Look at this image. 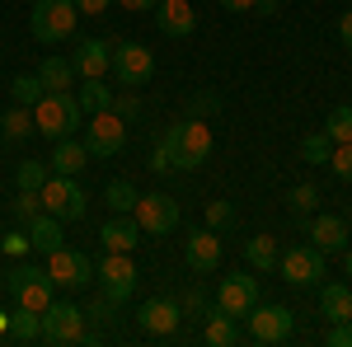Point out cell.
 Segmentation results:
<instances>
[{
	"instance_id": "obj_1",
	"label": "cell",
	"mask_w": 352,
	"mask_h": 347,
	"mask_svg": "<svg viewBox=\"0 0 352 347\" xmlns=\"http://www.w3.org/2000/svg\"><path fill=\"white\" fill-rule=\"evenodd\" d=\"M33 127L47 141H61V136H76V127H85V108L71 89H47L38 104H33Z\"/></svg>"
},
{
	"instance_id": "obj_2",
	"label": "cell",
	"mask_w": 352,
	"mask_h": 347,
	"mask_svg": "<svg viewBox=\"0 0 352 347\" xmlns=\"http://www.w3.org/2000/svg\"><path fill=\"white\" fill-rule=\"evenodd\" d=\"M76 0H33V14H28V33L43 43V47H56V43H71L76 38Z\"/></svg>"
},
{
	"instance_id": "obj_3",
	"label": "cell",
	"mask_w": 352,
	"mask_h": 347,
	"mask_svg": "<svg viewBox=\"0 0 352 347\" xmlns=\"http://www.w3.org/2000/svg\"><path fill=\"white\" fill-rule=\"evenodd\" d=\"M244 320H249V338L263 347H277V343L296 338V310H287V305H254Z\"/></svg>"
},
{
	"instance_id": "obj_4",
	"label": "cell",
	"mask_w": 352,
	"mask_h": 347,
	"mask_svg": "<svg viewBox=\"0 0 352 347\" xmlns=\"http://www.w3.org/2000/svg\"><path fill=\"white\" fill-rule=\"evenodd\" d=\"M38 197H43V212H52L56 221H80L85 207H89V197H85V188L71 179V174H52L47 183L38 188Z\"/></svg>"
},
{
	"instance_id": "obj_5",
	"label": "cell",
	"mask_w": 352,
	"mask_h": 347,
	"mask_svg": "<svg viewBox=\"0 0 352 347\" xmlns=\"http://www.w3.org/2000/svg\"><path fill=\"white\" fill-rule=\"evenodd\" d=\"M43 272L52 277V287H61V291H80V287L94 282V263L85 258L80 249H66V244L47 254V267Z\"/></svg>"
},
{
	"instance_id": "obj_6",
	"label": "cell",
	"mask_w": 352,
	"mask_h": 347,
	"mask_svg": "<svg viewBox=\"0 0 352 347\" xmlns=\"http://www.w3.org/2000/svg\"><path fill=\"white\" fill-rule=\"evenodd\" d=\"M277 272H282L287 287H320V277H324V254H320L315 244H296V249L277 254Z\"/></svg>"
},
{
	"instance_id": "obj_7",
	"label": "cell",
	"mask_w": 352,
	"mask_h": 347,
	"mask_svg": "<svg viewBox=\"0 0 352 347\" xmlns=\"http://www.w3.org/2000/svg\"><path fill=\"white\" fill-rule=\"evenodd\" d=\"M127 146V122L118 113H89V127H85V150L99 155V160H113L118 150Z\"/></svg>"
},
{
	"instance_id": "obj_8",
	"label": "cell",
	"mask_w": 352,
	"mask_h": 347,
	"mask_svg": "<svg viewBox=\"0 0 352 347\" xmlns=\"http://www.w3.org/2000/svg\"><path fill=\"white\" fill-rule=\"evenodd\" d=\"M132 216H136V225H141V235H169L179 225V202L169 192H141Z\"/></svg>"
},
{
	"instance_id": "obj_9",
	"label": "cell",
	"mask_w": 352,
	"mask_h": 347,
	"mask_svg": "<svg viewBox=\"0 0 352 347\" xmlns=\"http://www.w3.org/2000/svg\"><path fill=\"white\" fill-rule=\"evenodd\" d=\"M113 76H118L122 89H141V85L155 76L151 47H141V43H118V47H113Z\"/></svg>"
},
{
	"instance_id": "obj_10",
	"label": "cell",
	"mask_w": 352,
	"mask_h": 347,
	"mask_svg": "<svg viewBox=\"0 0 352 347\" xmlns=\"http://www.w3.org/2000/svg\"><path fill=\"white\" fill-rule=\"evenodd\" d=\"M258 305V277H249V272H226L217 287V310H226L230 320H240Z\"/></svg>"
},
{
	"instance_id": "obj_11",
	"label": "cell",
	"mask_w": 352,
	"mask_h": 347,
	"mask_svg": "<svg viewBox=\"0 0 352 347\" xmlns=\"http://www.w3.org/2000/svg\"><path fill=\"white\" fill-rule=\"evenodd\" d=\"M85 338V310L71 300H52L43 310V343H80Z\"/></svg>"
},
{
	"instance_id": "obj_12",
	"label": "cell",
	"mask_w": 352,
	"mask_h": 347,
	"mask_svg": "<svg viewBox=\"0 0 352 347\" xmlns=\"http://www.w3.org/2000/svg\"><path fill=\"white\" fill-rule=\"evenodd\" d=\"M94 277L104 282V291L122 305V300H132L136 291V263H132V254H113V249H104V263L94 267Z\"/></svg>"
},
{
	"instance_id": "obj_13",
	"label": "cell",
	"mask_w": 352,
	"mask_h": 347,
	"mask_svg": "<svg viewBox=\"0 0 352 347\" xmlns=\"http://www.w3.org/2000/svg\"><path fill=\"white\" fill-rule=\"evenodd\" d=\"M136 324H141V333H151V338H169V333H179L184 310H179L174 295H155V300H146V305L136 310Z\"/></svg>"
},
{
	"instance_id": "obj_14",
	"label": "cell",
	"mask_w": 352,
	"mask_h": 347,
	"mask_svg": "<svg viewBox=\"0 0 352 347\" xmlns=\"http://www.w3.org/2000/svg\"><path fill=\"white\" fill-rule=\"evenodd\" d=\"M71 66H76L80 80L109 76V71H113V43H104V38H80V43H76V56H71Z\"/></svg>"
},
{
	"instance_id": "obj_15",
	"label": "cell",
	"mask_w": 352,
	"mask_h": 347,
	"mask_svg": "<svg viewBox=\"0 0 352 347\" xmlns=\"http://www.w3.org/2000/svg\"><path fill=\"white\" fill-rule=\"evenodd\" d=\"M348 216H310V230H305V240L315 244L320 254H343L348 249Z\"/></svg>"
},
{
	"instance_id": "obj_16",
	"label": "cell",
	"mask_w": 352,
	"mask_h": 347,
	"mask_svg": "<svg viewBox=\"0 0 352 347\" xmlns=\"http://www.w3.org/2000/svg\"><path fill=\"white\" fill-rule=\"evenodd\" d=\"M179 127V155H184V169H197V164L212 155V127L202 117H188V122H174Z\"/></svg>"
},
{
	"instance_id": "obj_17",
	"label": "cell",
	"mask_w": 352,
	"mask_h": 347,
	"mask_svg": "<svg viewBox=\"0 0 352 347\" xmlns=\"http://www.w3.org/2000/svg\"><path fill=\"white\" fill-rule=\"evenodd\" d=\"M188 267L197 277H212L221 267V235L207 225V230H192L188 235Z\"/></svg>"
},
{
	"instance_id": "obj_18",
	"label": "cell",
	"mask_w": 352,
	"mask_h": 347,
	"mask_svg": "<svg viewBox=\"0 0 352 347\" xmlns=\"http://www.w3.org/2000/svg\"><path fill=\"white\" fill-rule=\"evenodd\" d=\"M99 244L113 249V254H132L136 244H141V225H136V216H109L104 230H99Z\"/></svg>"
},
{
	"instance_id": "obj_19",
	"label": "cell",
	"mask_w": 352,
	"mask_h": 347,
	"mask_svg": "<svg viewBox=\"0 0 352 347\" xmlns=\"http://www.w3.org/2000/svg\"><path fill=\"white\" fill-rule=\"evenodd\" d=\"M155 24H160L169 38H188L192 28H197V14H192L188 0H160V5H155Z\"/></svg>"
},
{
	"instance_id": "obj_20",
	"label": "cell",
	"mask_w": 352,
	"mask_h": 347,
	"mask_svg": "<svg viewBox=\"0 0 352 347\" xmlns=\"http://www.w3.org/2000/svg\"><path fill=\"white\" fill-rule=\"evenodd\" d=\"M28 249L33 254H52V249H61V221H56L52 212H38L33 221H28Z\"/></svg>"
},
{
	"instance_id": "obj_21",
	"label": "cell",
	"mask_w": 352,
	"mask_h": 347,
	"mask_svg": "<svg viewBox=\"0 0 352 347\" xmlns=\"http://www.w3.org/2000/svg\"><path fill=\"white\" fill-rule=\"evenodd\" d=\"M47 164H52V174H71L76 179L85 164H89V150H85V141H76V136H61L52 146V160Z\"/></svg>"
},
{
	"instance_id": "obj_22",
	"label": "cell",
	"mask_w": 352,
	"mask_h": 347,
	"mask_svg": "<svg viewBox=\"0 0 352 347\" xmlns=\"http://www.w3.org/2000/svg\"><path fill=\"white\" fill-rule=\"evenodd\" d=\"M320 310H324V320H352V282H329L320 287Z\"/></svg>"
},
{
	"instance_id": "obj_23",
	"label": "cell",
	"mask_w": 352,
	"mask_h": 347,
	"mask_svg": "<svg viewBox=\"0 0 352 347\" xmlns=\"http://www.w3.org/2000/svg\"><path fill=\"white\" fill-rule=\"evenodd\" d=\"M33 132H38V127H33V108L14 104L10 113H0V141H5V146H14V141H28Z\"/></svg>"
},
{
	"instance_id": "obj_24",
	"label": "cell",
	"mask_w": 352,
	"mask_h": 347,
	"mask_svg": "<svg viewBox=\"0 0 352 347\" xmlns=\"http://www.w3.org/2000/svg\"><path fill=\"white\" fill-rule=\"evenodd\" d=\"M14 300H19L24 310H38V315H43V310H47V305L56 300V287H52V277H47V272H38L33 282H24V287L14 291Z\"/></svg>"
},
{
	"instance_id": "obj_25",
	"label": "cell",
	"mask_w": 352,
	"mask_h": 347,
	"mask_svg": "<svg viewBox=\"0 0 352 347\" xmlns=\"http://www.w3.org/2000/svg\"><path fill=\"white\" fill-rule=\"evenodd\" d=\"M151 169H160V174L184 169V155H179V127H164V136L155 141V150H151Z\"/></svg>"
},
{
	"instance_id": "obj_26",
	"label": "cell",
	"mask_w": 352,
	"mask_h": 347,
	"mask_svg": "<svg viewBox=\"0 0 352 347\" xmlns=\"http://www.w3.org/2000/svg\"><path fill=\"white\" fill-rule=\"evenodd\" d=\"M38 80H43V89H71L76 85V66L66 56H43L38 61Z\"/></svg>"
},
{
	"instance_id": "obj_27",
	"label": "cell",
	"mask_w": 352,
	"mask_h": 347,
	"mask_svg": "<svg viewBox=\"0 0 352 347\" xmlns=\"http://www.w3.org/2000/svg\"><path fill=\"white\" fill-rule=\"evenodd\" d=\"M202 343L207 347H230V343H240V328H235V320H230L226 310H212V315H207V328H202Z\"/></svg>"
},
{
	"instance_id": "obj_28",
	"label": "cell",
	"mask_w": 352,
	"mask_h": 347,
	"mask_svg": "<svg viewBox=\"0 0 352 347\" xmlns=\"http://www.w3.org/2000/svg\"><path fill=\"white\" fill-rule=\"evenodd\" d=\"M277 240L272 235H254V240L244 244V258H249V267H258V272H268V267H277Z\"/></svg>"
},
{
	"instance_id": "obj_29",
	"label": "cell",
	"mask_w": 352,
	"mask_h": 347,
	"mask_svg": "<svg viewBox=\"0 0 352 347\" xmlns=\"http://www.w3.org/2000/svg\"><path fill=\"white\" fill-rule=\"evenodd\" d=\"M76 99H80L85 113H109V108H113V89L104 85V76H94V80L80 85V94H76Z\"/></svg>"
},
{
	"instance_id": "obj_30",
	"label": "cell",
	"mask_w": 352,
	"mask_h": 347,
	"mask_svg": "<svg viewBox=\"0 0 352 347\" xmlns=\"http://www.w3.org/2000/svg\"><path fill=\"white\" fill-rule=\"evenodd\" d=\"M136 197H141V192H136L127 179H113V183L104 188V202H109V212H113V216H132Z\"/></svg>"
},
{
	"instance_id": "obj_31",
	"label": "cell",
	"mask_w": 352,
	"mask_h": 347,
	"mask_svg": "<svg viewBox=\"0 0 352 347\" xmlns=\"http://www.w3.org/2000/svg\"><path fill=\"white\" fill-rule=\"evenodd\" d=\"M320 132L333 141V146H343V141H352V104H338L333 113L324 117V127Z\"/></svg>"
},
{
	"instance_id": "obj_32",
	"label": "cell",
	"mask_w": 352,
	"mask_h": 347,
	"mask_svg": "<svg viewBox=\"0 0 352 347\" xmlns=\"http://www.w3.org/2000/svg\"><path fill=\"white\" fill-rule=\"evenodd\" d=\"M10 333H14L19 343H33V338H43V315L19 305V315H10Z\"/></svg>"
},
{
	"instance_id": "obj_33",
	"label": "cell",
	"mask_w": 352,
	"mask_h": 347,
	"mask_svg": "<svg viewBox=\"0 0 352 347\" xmlns=\"http://www.w3.org/2000/svg\"><path fill=\"white\" fill-rule=\"evenodd\" d=\"M43 94H47V89H43L38 76H14V80H10V99H14V104H24V108H33Z\"/></svg>"
},
{
	"instance_id": "obj_34",
	"label": "cell",
	"mask_w": 352,
	"mask_h": 347,
	"mask_svg": "<svg viewBox=\"0 0 352 347\" xmlns=\"http://www.w3.org/2000/svg\"><path fill=\"white\" fill-rule=\"evenodd\" d=\"M329 150H333V141H329L324 132L300 136V160H310V164H329Z\"/></svg>"
},
{
	"instance_id": "obj_35",
	"label": "cell",
	"mask_w": 352,
	"mask_h": 347,
	"mask_svg": "<svg viewBox=\"0 0 352 347\" xmlns=\"http://www.w3.org/2000/svg\"><path fill=\"white\" fill-rule=\"evenodd\" d=\"M287 202H292V212H296V216H310L315 207H320V188H315V183H296L292 192H287Z\"/></svg>"
},
{
	"instance_id": "obj_36",
	"label": "cell",
	"mask_w": 352,
	"mask_h": 347,
	"mask_svg": "<svg viewBox=\"0 0 352 347\" xmlns=\"http://www.w3.org/2000/svg\"><path fill=\"white\" fill-rule=\"evenodd\" d=\"M14 179H19V188H33V192H38V188H43L47 179H52V169H47V164H38V160H24Z\"/></svg>"
},
{
	"instance_id": "obj_37",
	"label": "cell",
	"mask_w": 352,
	"mask_h": 347,
	"mask_svg": "<svg viewBox=\"0 0 352 347\" xmlns=\"http://www.w3.org/2000/svg\"><path fill=\"white\" fill-rule=\"evenodd\" d=\"M179 310H184L188 320H207V315H212L217 305H207V295H202V287H188V295L179 300Z\"/></svg>"
},
{
	"instance_id": "obj_38",
	"label": "cell",
	"mask_w": 352,
	"mask_h": 347,
	"mask_svg": "<svg viewBox=\"0 0 352 347\" xmlns=\"http://www.w3.org/2000/svg\"><path fill=\"white\" fill-rule=\"evenodd\" d=\"M329 169H333L343 183H352V141H343V146L329 150Z\"/></svg>"
},
{
	"instance_id": "obj_39",
	"label": "cell",
	"mask_w": 352,
	"mask_h": 347,
	"mask_svg": "<svg viewBox=\"0 0 352 347\" xmlns=\"http://www.w3.org/2000/svg\"><path fill=\"white\" fill-rule=\"evenodd\" d=\"M43 212V197H38V192H33V188H19V197H14V216H19V221H33V216Z\"/></svg>"
},
{
	"instance_id": "obj_40",
	"label": "cell",
	"mask_w": 352,
	"mask_h": 347,
	"mask_svg": "<svg viewBox=\"0 0 352 347\" xmlns=\"http://www.w3.org/2000/svg\"><path fill=\"white\" fill-rule=\"evenodd\" d=\"M38 272H43V267H38V263H14V267H10V272H5V291L14 295V291H19V287H24V282H33Z\"/></svg>"
},
{
	"instance_id": "obj_41",
	"label": "cell",
	"mask_w": 352,
	"mask_h": 347,
	"mask_svg": "<svg viewBox=\"0 0 352 347\" xmlns=\"http://www.w3.org/2000/svg\"><path fill=\"white\" fill-rule=\"evenodd\" d=\"M113 113L122 122H132V117H141V99H136L132 89H122V94H113Z\"/></svg>"
},
{
	"instance_id": "obj_42",
	"label": "cell",
	"mask_w": 352,
	"mask_h": 347,
	"mask_svg": "<svg viewBox=\"0 0 352 347\" xmlns=\"http://www.w3.org/2000/svg\"><path fill=\"white\" fill-rule=\"evenodd\" d=\"M230 221H235V207L230 202H207V225L212 230H226Z\"/></svg>"
},
{
	"instance_id": "obj_43",
	"label": "cell",
	"mask_w": 352,
	"mask_h": 347,
	"mask_svg": "<svg viewBox=\"0 0 352 347\" xmlns=\"http://www.w3.org/2000/svg\"><path fill=\"white\" fill-rule=\"evenodd\" d=\"M113 310H118V300L104 291V295H94V300H89V310H85V315H89V320H99V324H109Z\"/></svg>"
},
{
	"instance_id": "obj_44",
	"label": "cell",
	"mask_w": 352,
	"mask_h": 347,
	"mask_svg": "<svg viewBox=\"0 0 352 347\" xmlns=\"http://www.w3.org/2000/svg\"><path fill=\"white\" fill-rule=\"evenodd\" d=\"M324 343L329 347H352V320H333L329 333H324Z\"/></svg>"
},
{
	"instance_id": "obj_45",
	"label": "cell",
	"mask_w": 352,
	"mask_h": 347,
	"mask_svg": "<svg viewBox=\"0 0 352 347\" xmlns=\"http://www.w3.org/2000/svg\"><path fill=\"white\" fill-rule=\"evenodd\" d=\"M5 254H14V258H24V254H33V249H28V230H10V235H5Z\"/></svg>"
},
{
	"instance_id": "obj_46",
	"label": "cell",
	"mask_w": 352,
	"mask_h": 347,
	"mask_svg": "<svg viewBox=\"0 0 352 347\" xmlns=\"http://www.w3.org/2000/svg\"><path fill=\"white\" fill-rule=\"evenodd\" d=\"M338 43L352 52V10H343V14H338Z\"/></svg>"
},
{
	"instance_id": "obj_47",
	"label": "cell",
	"mask_w": 352,
	"mask_h": 347,
	"mask_svg": "<svg viewBox=\"0 0 352 347\" xmlns=\"http://www.w3.org/2000/svg\"><path fill=\"white\" fill-rule=\"evenodd\" d=\"M118 5H122V10H132V14H155V5H160V0H118Z\"/></svg>"
},
{
	"instance_id": "obj_48",
	"label": "cell",
	"mask_w": 352,
	"mask_h": 347,
	"mask_svg": "<svg viewBox=\"0 0 352 347\" xmlns=\"http://www.w3.org/2000/svg\"><path fill=\"white\" fill-rule=\"evenodd\" d=\"M192 113H197V117L217 113V94H197V99H192Z\"/></svg>"
},
{
	"instance_id": "obj_49",
	"label": "cell",
	"mask_w": 352,
	"mask_h": 347,
	"mask_svg": "<svg viewBox=\"0 0 352 347\" xmlns=\"http://www.w3.org/2000/svg\"><path fill=\"white\" fill-rule=\"evenodd\" d=\"M109 5H113V0H76V10H80V14H104Z\"/></svg>"
},
{
	"instance_id": "obj_50",
	"label": "cell",
	"mask_w": 352,
	"mask_h": 347,
	"mask_svg": "<svg viewBox=\"0 0 352 347\" xmlns=\"http://www.w3.org/2000/svg\"><path fill=\"white\" fill-rule=\"evenodd\" d=\"M221 5H226V14H249L258 0H221Z\"/></svg>"
},
{
	"instance_id": "obj_51",
	"label": "cell",
	"mask_w": 352,
	"mask_h": 347,
	"mask_svg": "<svg viewBox=\"0 0 352 347\" xmlns=\"http://www.w3.org/2000/svg\"><path fill=\"white\" fill-rule=\"evenodd\" d=\"M277 5H282V0H258L254 10H263V14H277Z\"/></svg>"
},
{
	"instance_id": "obj_52",
	"label": "cell",
	"mask_w": 352,
	"mask_h": 347,
	"mask_svg": "<svg viewBox=\"0 0 352 347\" xmlns=\"http://www.w3.org/2000/svg\"><path fill=\"white\" fill-rule=\"evenodd\" d=\"M343 267H348V282H352V244L343 249Z\"/></svg>"
},
{
	"instance_id": "obj_53",
	"label": "cell",
	"mask_w": 352,
	"mask_h": 347,
	"mask_svg": "<svg viewBox=\"0 0 352 347\" xmlns=\"http://www.w3.org/2000/svg\"><path fill=\"white\" fill-rule=\"evenodd\" d=\"M0 333H10V315L5 310H0Z\"/></svg>"
},
{
	"instance_id": "obj_54",
	"label": "cell",
	"mask_w": 352,
	"mask_h": 347,
	"mask_svg": "<svg viewBox=\"0 0 352 347\" xmlns=\"http://www.w3.org/2000/svg\"><path fill=\"white\" fill-rule=\"evenodd\" d=\"M348 230H352V212H348Z\"/></svg>"
}]
</instances>
